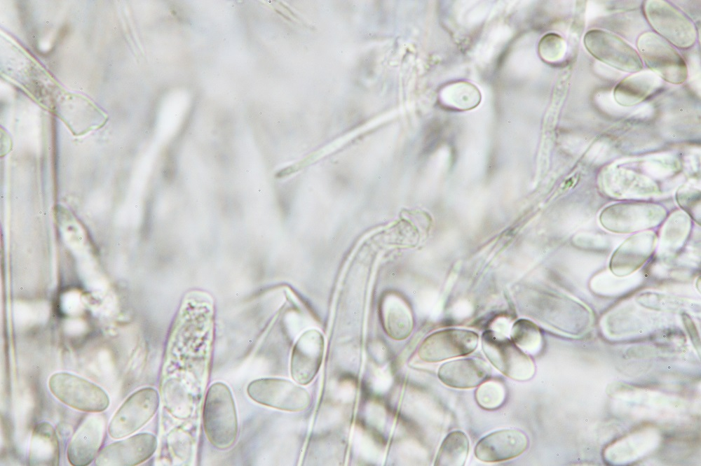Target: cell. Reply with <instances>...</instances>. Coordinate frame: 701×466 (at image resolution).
Masks as SVG:
<instances>
[{"label":"cell","mask_w":701,"mask_h":466,"mask_svg":"<svg viewBox=\"0 0 701 466\" xmlns=\"http://www.w3.org/2000/svg\"><path fill=\"white\" fill-rule=\"evenodd\" d=\"M469 439L461 430L450 432L442 441L434 465L436 466H463L469 453Z\"/></svg>","instance_id":"obj_20"},{"label":"cell","mask_w":701,"mask_h":466,"mask_svg":"<svg viewBox=\"0 0 701 466\" xmlns=\"http://www.w3.org/2000/svg\"><path fill=\"white\" fill-rule=\"evenodd\" d=\"M381 318L386 333L393 339L408 337L413 328L411 312L399 297L387 295L381 305Z\"/></svg>","instance_id":"obj_19"},{"label":"cell","mask_w":701,"mask_h":466,"mask_svg":"<svg viewBox=\"0 0 701 466\" xmlns=\"http://www.w3.org/2000/svg\"><path fill=\"white\" fill-rule=\"evenodd\" d=\"M654 241L653 234L648 233L629 238L613 254L610 264L613 273L624 276L637 270L652 253Z\"/></svg>","instance_id":"obj_16"},{"label":"cell","mask_w":701,"mask_h":466,"mask_svg":"<svg viewBox=\"0 0 701 466\" xmlns=\"http://www.w3.org/2000/svg\"><path fill=\"white\" fill-rule=\"evenodd\" d=\"M48 386L60 402L80 411L102 412L109 404V396L102 388L71 373L53 374L49 379Z\"/></svg>","instance_id":"obj_3"},{"label":"cell","mask_w":701,"mask_h":466,"mask_svg":"<svg viewBox=\"0 0 701 466\" xmlns=\"http://www.w3.org/2000/svg\"><path fill=\"white\" fill-rule=\"evenodd\" d=\"M247 392L254 402L286 411H303L311 403L310 394L304 388L284 379L254 380L247 386Z\"/></svg>","instance_id":"obj_6"},{"label":"cell","mask_w":701,"mask_h":466,"mask_svg":"<svg viewBox=\"0 0 701 466\" xmlns=\"http://www.w3.org/2000/svg\"><path fill=\"white\" fill-rule=\"evenodd\" d=\"M686 320L685 323L686 324V327H688L689 329L691 330L690 332L689 331V333H690V334H691L693 336L692 337V339H693L692 340H696L697 343L700 345V341H699V339L697 337V332L695 330V328L693 327V324L692 323V321H691L690 318H688V317H687V316L686 317Z\"/></svg>","instance_id":"obj_23"},{"label":"cell","mask_w":701,"mask_h":466,"mask_svg":"<svg viewBox=\"0 0 701 466\" xmlns=\"http://www.w3.org/2000/svg\"><path fill=\"white\" fill-rule=\"evenodd\" d=\"M510 337L511 340L526 353L536 352L541 341L538 327L526 319H519L512 325Z\"/></svg>","instance_id":"obj_21"},{"label":"cell","mask_w":701,"mask_h":466,"mask_svg":"<svg viewBox=\"0 0 701 466\" xmlns=\"http://www.w3.org/2000/svg\"><path fill=\"white\" fill-rule=\"evenodd\" d=\"M644 13L657 34L670 44L683 49L694 45L697 35L693 24L670 3L661 0L647 1Z\"/></svg>","instance_id":"obj_5"},{"label":"cell","mask_w":701,"mask_h":466,"mask_svg":"<svg viewBox=\"0 0 701 466\" xmlns=\"http://www.w3.org/2000/svg\"><path fill=\"white\" fill-rule=\"evenodd\" d=\"M481 344L488 360L505 376L519 381H528L533 376V360L507 337L487 330L482 335Z\"/></svg>","instance_id":"obj_2"},{"label":"cell","mask_w":701,"mask_h":466,"mask_svg":"<svg viewBox=\"0 0 701 466\" xmlns=\"http://www.w3.org/2000/svg\"><path fill=\"white\" fill-rule=\"evenodd\" d=\"M479 335L474 331L448 328L428 336L420 345L418 355L426 362H437L465 356L477 347Z\"/></svg>","instance_id":"obj_9"},{"label":"cell","mask_w":701,"mask_h":466,"mask_svg":"<svg viewBox=\"0 0 701 466\" xmlns=\"http://www.w3.org/2000/svg\"><path fill=\"white\" fill-rule=\"evenodd\" d=\"M157 444L156 437L153 434L135 435L105 446L97 456L95 464L100 466L137 465L154 453Z\"/></svg>","instance_id":"obj_11"},{"label":"cell","mask_w":701,"mask_h":466,"mask_svg":"<svg viewBox=\"0 0 701 466\" xmlns=\"http://www.w3.org/2000/svg\"><path fill=\"white\" fill-rule=\"evenodd\" d=\"M659 208L644 204L615 206L602 213V224L618 232H628L653 226L662 218Z\"/></svg>","instance_id":"obj_14"},{"label":"cell","mask_w":701,"mask_h":466,"mask_svg":"<svg viewBox=\"0 0 701 466\" xmlns=\"http://www.w3.org/2000/svg\"><path fill=\"white\" fill-rule=\"evenodd\" d=\"M529 446L526 435L517 429H504L493 432L477 443L475 455L485 463H498L515 458Z\"/></svg>","instance_id":"obj_13"},{"label":"cell","mask_w":701,"mask_h":466,"mask_svg":"<svg viewBox=\"0 0 701 466\" xmlns=\"http://www.w3.org/2000/svg\"><path fill=\"white\" fill-rule=\"evenodd\" d=\"M159 395L153 388L139 389L130 395L112 417L108 432L113 439L128 436L143 427L156 414Z\"/></svg>","instance_id":"obj_8"},{"label":"cell","mask_w":701,"mask_h":466,"mask_svg":"<svg viewBox=\"0 0 701 466\" xmlns=\"http://www.w3.org/2000/svg\"><path fill=\"white\" fill-rule=\"evenodd\" d=\"M491 369L482 360L464 358L443 363L437 376L446 386L458 389L479 386L489 379Z\"/></svg>","instance_id":"obj_15"},{"label":"cell","mask_w":701,"mask_h":466,"mask_svg":"<svg viewBox=\"0 0 701 466\" xmlns=\"http://www.w3.org/2000/svg\"><path fill=\"white\" fill-rule=\"evenodd\" d=\"M203 425L210 442L219 449L231 447L238 435L235 402L229 386L212 383L207 390L203 407Z\"/></svg>","instance_id":"obj_1"},{"label":"cell","mask_w":701,"mask_h":466,"mask_svg":"<svg viewBox=\"0 0 701 466\" xmlns=\"http://www.w3.org/2000/svg\"><path fill=\"white\" fill-rule=\"evenodd\" d=\"M324 348V337L317 330H308L299 337L290 362L291 376L297 383L306 385L315 378L322 364Z\"/></svg>","instance_id":"obj_12"},{"label":"cell","mask_w":701,"mask_h":466,"mask_svg":"<svg viewBox=\"0 0 701 466\" xmlns=\"http://www.w3.org/2000/svg\"><path fill=\"white\" fill-rule=\"evenodd\" d=\"M637 45L646 66L660 78L676 85L686 81V64L665 39L655 32H645L638 38Z\"/></svg>","instance_id":"obj_4"},{"label":"cell","mask_w":701,"mask_h":466,"mask_svg":"<svg viewBox=\"0 0 701 466\" xmlns=\"http://www.w3.org/2000/svg\"><path fill=\"white\" fill-rule=\"evenodd\" d=\"M661 84V78L651 71L634 73L615 85L614 99L620 105L633 106L651 97Z\"/></svg>","instance_id":"obj_17"},{"label":"cell","mask_w":701,"mask_h":466,"mask_svg":"<svg viewBox=\"0 0 701 466\" xmlns=\"http://www.w3.org/2000/svg\"><path fill=\"white\" fill-rule=\"evenodd\" d=\"M583 41L594 57L610 66L633 73L643 69L641 57L637 50L613 33L591 29L585 34Z\"/></svg>","instance_id":"obj_7"},{"label":"cell","mask_w":701,"mask_h":466,"mask_svg":"<svg viewBox=\"0 0 701 466\" xmlns=\"http://www.w3.org/2000/svg\"><path fill=\"white\" fill-rule=\"evenodd\" d=\"M506 390L503 383L495 379H487L481 383L475 393V398L482 408L493 410L500 407L505 401Z\"/></svg>","instance_id":"obj_22"},{"label":"cell","mask_w":701,"mask_h":466,"mask_svg":"<svg viewBox=\"0 0 701 466\" xmlns=\"http://www.w3.org/2000/svg\"><path fill=\"white\" fill-rule=\"evenodd\" d=\"M28 458L30 465H58V439L54 428L49 423H39L34 427L30 439Z\"/></svg>","instance_id":"obj_18"},{"label":"cell","mask_w":701,"mask_h":466,"mask_svg":"<svg viewBox=\"0 0 701 466\" xmlns=\"http://www.w3.org/2000/svg\"><path fill=\"white\" fill-rule=\"evenodd\" d=\"M107 424V418L103 413L93 412L86 416L67 447V456L71 465L86 466L97 457Z\"/></svg>","instance_id":"obj_10"}]
</instances>
